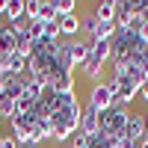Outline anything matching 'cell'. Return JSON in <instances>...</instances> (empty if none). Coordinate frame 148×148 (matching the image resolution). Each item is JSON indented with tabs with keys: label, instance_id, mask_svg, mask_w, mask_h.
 <instances>
[{
	"label": "cell",
	"instance_id": "6da1fadb",
	"mask_svg": "<svg viewBox=\"0 0 148 148\" xmlns=\"http://www.w3.org/2000/svg\"><path fill=\"white\" fill-rule=\"evenodd\" d=\"M130 110L127 107H110L107 113H98V130L107 139H119L127 133V121H130Z\"/></svg>",
	"mask_w": 148,
	"mask_h": 148
},
{
	"label": "cell",
	"instance_id": "7a4b0ae2",
	"mask_svg": "<svg viewBox=\"0 0 148 148\" xmlns=\"http://www.w3.org/2000/svg\"><path fill=\"white\" fill-rule=\"evenodd\" d=\"M86 107H92L95 113H107L110 107H113V95H110V89H107V83L101 80V83H92V92H89V104Z\"/></svg>",
	"mask_w": 148,
	"mask_h": 148
},
{
	"label": "cell",
	"instance_id": "3957f363",
	"mask_svg": "<svg viewBox=\"0 0 148 148\" xmlns=\"http://www.w3.org/2000/svg\"><path fill=\"white\" fill-rule=\"evenodd\" d=\"M133 15H136V0H116V18H113V27L116 30H127Z\"/></svg>",
	"mask_w": 148,
	"mask_h": 148
},
{
	"label": "cell",
	"instance_id": "277c9868",
	"mask_svg": "<svg viewBox=\"0 0 148 148\" xmlns=\"http://www.w3.org/2000/svg\"><path fill=\"white\" fill-rule=\"evenodd\" d=\"M56 24H59V36H62L65 42H77V39H80V12H74V15H62Z\"/></svg>",
	"mask_w": 148,
	"mask_h": 148
},
{
	"label": "cell",
	"instance_id": "5b68a950",
	"mask_svg": "<svg viewBox=\"0 0 148 148\" xmlns=\"http://www.w3.org/2000/svg\"><path fill=\"white\" fill-rule=\"evenodd\" d=\"M125 136L133 142V145H139L142 139H145V113H133L130 116V121H127V133Z\"/></svg>",
	"mask_w": 148,
	"mask_h": 148
},
{
	"label": "cell",
	"instance_id": "8992f818",
	"mask_svg": "<svg viewBox=\"0 0 148 148\" xmlns=\"http://www.w3.org/2000/svg\"><path fill=\"white\" fill-rule=\"evenodd\" d=\"M92 15H95L98 21H107V24H113V18H116V0H101V3H95Z\"/></svg>",
	"mask_w": 148,
	"mask_h": 148
},
{
	"label": "cell",
	"instance_id": "52a82bcc",
	"mask_svg": "<svg viewBox=\"0 0 148 148\" xmlns=\"http://www.w3.org/2000/svg\"><path fill=\"white\" fill-rule=\"evenodd\" d=\"M27 80H33V77H9V80H6L3 95L9 98V101H18V98H21V92H24V86H27Z\"/></svg>",
	"mask_w": 148,
	"mask_h": 148
},
{
	"label": "cell",
	"instance_id": "ba28073f",
	"mask_svg": "<svg viewBox=\"0 0 148 148\" xmlns=\"http://www.w3.org/2000/svg\"><path fill=\"white\" fill-rule=\"evenodd\" d=\"M6 71L12 74V77H27V56L12 53V56L6 59Z\"/></svg>",
	"mask_w": 148,
	"mask_h": 148
},
{
	"label": "cell",
	"instance_id": "9c48e42d",
	"mask_svg": "<svg viewBox=\"0 0 148 148\" xmlns=\"http://www.w3.org/2000/svg\"><path fill=\"white\" fill-rule=\"evenodd\" d=\"M80 130L86 133V136H92V133H98V113L92 107H83V119H80Z\"/></svg>",
	"mask_w": 148,
	"mask_h": 148
},
{
	"label": "cell",
	"instance_id": "30bf717a",
	"mask_svg": "<svg viewBox=\"0 0 148 148\" xmlns=\"http://www.w3.org/2000/svg\"><path fill=\"white\" fill-rule=\"evenodd\" d=\"M6 24H18L24 21V0H6V15H3Z\"/></svg>",
	"mask_w": 148,
	"mask_h": 148
},
{
	"label": "cell",
	"instance_id": "8fae6325",
	"mask_svg": "<svg viewBox=\"0 0 148 148\" xmlns=\"http://www.w3.org/2000/svg\"><path fill=\"white\" fill-rule=\"evenodd\" d=\"M113 36H116V27H113V24L98 21V27H95V33H92V42H113Z\"/></svg>",
	"mask_w": 148,
	"mask_h": 148
},
{
	"label": "cell",
	"instance_id": "7c38bea8",
	"mask_svg": "<svg viewBox=\"0 0 148 148\" xmlns=\"http://www.w3.org/2000/svg\"><path fill=\"white\" fill-rule=\"evenodd\" d=\"M39 21L51 24V21H59V12H56V0H42V12H39Z\"/></svg>",
	"mask_w": 148,
	"mask_h": 148
},
{
	"label": "cell",
	"instance_id": "4fadbf2b",
	"mask_svg": "<svg viewBox=\"0 0 148 148\" xmlns=\"http://www.w3.org/2000/svg\"><path fill=\"white\" fill-rule=\"evenodd\" d=\"M95 27H98V18L92 15V12H86V15H80V36H83V39H92Z\"/></svg>",
	"mask_w": 148,
	"mask_h": 148
},
{
	"label": "cell",
	"instance_id": "5bb4252c",
	"mask_svg": "<svg viewBox=\"0 0 148 148\" xmlns=\"http://www.w3.org/2000/svg\"><path fill=\"white\" fill-rule=\"evenodd\" d=\"M56 92H62V95H71V92H77V80H74V74H62V77L56 80L53 86Z\"/></svg>",
	"mask_w": 148,
	"mask_h": 148
},
{
	"label": "cell",
	"instance_id": "9a60e30c",
	"mask_svg": "<svg viewBox=\"0 0 148 148\" xmlns=\"http://www.w3.org/2000/svg\"><path fill=\"white\" fill-rule=\"evenodd\" d=\"M42 12V0H24V21H36Z\"/></svg>",
	"mask_w": 148,
	"mask_h": 148
},
{
	"label": "cell",
	"instance_id": "2e32d148",
	"mask_svg": "<svg viewBox=\"0 0 148 148\" xmlns=\"http://www.w3.org/2000/svg\"><path fill=\"white\" fill-rule=\"evenodd\" d=\"M0 113H3V121L6 119L12 121V119H15V101H9L6 95H0Z\"/></svg>",
	"mask_w": 148,
	"mask_h": 148
},
{
	"label": "cell",
	"instance_id": "e0dca14e",
	"mask_svg": "<svg viewBox=\"0 0 148 148\" xmlns=\"http://www.w3.org/2000/svg\"><path fill=\"white\" fill-rule=\"evenodd\" d=\"M56 12H59V18L74 15V12H77V0H56Z\"/></svg>",
	"mask_w": 148,
	"mask_h": 148
},
{
	"label": "cell",
	"instance_id": "ac0fdd59",
	"mask_svg": "<svg viewBox=\"0 0 148 148\" xmlns=\"http://www.w3.org/2000/svg\"><path fill=\"white\" fill-rule=\"evenodd\" d=\"M104 83H107L110 95H113V101H119V95H121V80H119V77H113V74H110V77H107Z\"/></svg>",
	"mask_w": 148,
	"mask_h": 148
},
{
	"label": "cell",
	"instance_id": "d6986e66",
	"mask_svg": "<svg viewBox=\"0 0 148 148\" xmlns=\"http://www.w3.org/2000/svg\"><path fill=\"white\" fill-rule=\"evenodd\" d=\"M86 145H89V136H86V133L77 127V133H74V136H71V142H68V148H86Z\"/></svg>",
	"mask_w": 148,
	"mask_h": 148
},
{
	"label": "cell",
	"instance_id": "ffe728a7",
	"mask_svg": "<svg viewBox=\"0 0 148 148\" xmlns=\"http://www.w3.org/2000/svg\"><path fill=\"white\" fill-rule=\"evenodd\" d=\"M0 148H18V142L12 139V133H3V136H0Z\"/></svg>",
	"mask_w": 148,
	"mask_h": 148
},
{
	"label": "cell",
	"instance_id": "44dd1931",
	"mask_svg": "<svg viewBox=\"0 0 148 148\" xmlns=\"http://www.w3.org/2000/svg\"><path fill=\"white\" fill-rule=\"evenodd\" d=\"M139 98H142V101H145V104H148V80H145V83H142V86H139Z\"/></svg>",
	"mask_w": 148,
	"mask_h": 148
},
{
	"label": "cell",
	"instance_id": "7402d4cb",
	"mask_svg": "<svg viewBox=\"0 0 148 148\" xmlns=\"http://www.w3.org/2000/svg\"><path fill=\"white\" fill-rule=\"evenodd\" d=\"M18 148H42L39 142H24V145H18Z\"/></svg>",
	"mask_w": 148,
	"mask_h": 148
},
{
	"label": "cell",
	"instance_id": "603a6c76",
	"mask_svg": "<svg viewBox=\"0 0 148 148\" xmlns=\"http://www.w3.org/2000/svg\"><path fill=\"white\" fill-rule=\"evenodd\" d=\"M6 15V0H0V18Z\"/></svg>",
	"mask_w": 148,
	"mask_h": 148
},
{
	"label": "cell",
	"instance_id": "cb8c5ba5",
	"mask_svg": "<svg viewBox=\"0 0 148 148\" xmlns=\"http://www.w3.org/2000/svg\"><path fill=\"white\" fill-rule=\"evenodd\" d=\"M145 139H148V113H145Z\"/></svg>",
	"mask_w": 148,
	"mask_h": 148
},
{
	"label": "cell",
	"instance_id": "d4e9b609",
	"mask_svg": "<svg viewBox=\"0 0 148 148\" xmlns=\"http://www.w3.org/2000/svg\"><path fill=\"white\" fill-rule=\"evenodd\" d=\"M136 148H148V139H142V142H139V145H136Z\"/></svg>",
	"mask_w": 148,
	"mask_h": 148
},
{
	"label": "cell",
	"instance_id": "484cf974",
	"mask_svg": "<svg viewBox=\"0 0 148 148\" xmlns=\"http://www.w3.org/2000/svg\"><path fill=\"white\" fill-rule=\"evenodd\" d=\"M0 136H3V121H0Z\"/></svg>",
	"mask_w": 148,
	"mask_h": 148
},
{
	"label": "cell",
	"instance_id": "4316f807",
	"mask_svg": "<svg viewBox=\"0 0 148 148\" xmlns=\"http://www.w3.org/2000/svg\"><path fill=\"white\" fill-rule=\"evenodd\" d=\"M0 121H3V113H0Z\"/></svg>",
	"mask_w": 148,
	"mask_h": 148
}]
</instances>
